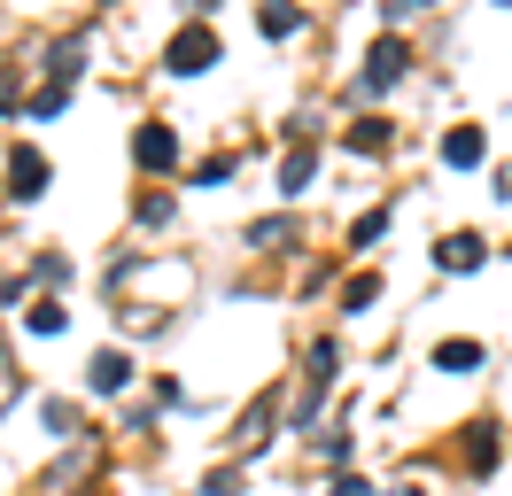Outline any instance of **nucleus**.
Here are the masks:
<instances>
[{
  "label": "nucleus",
  "mask_w": 512,
  "mask_h": 496,
  "mask_svg": "<svg viewBox=\"0 0 512 496\" xmlns=\"http://www.w3.org/2000/svg\"><path fill=\"white\" fill-rule=\"evenodd\" d=\"M210 62H218V39H210V31H179V39H171V70H179V78L210 70Z\"/></svg>",
  "instance_id": "nucleus-1"
},
{
  "label": "nucleus",
  "mask_w": 512,
  "mask_h": 496,
  "mask_svg": "<svg viewBox=\"0 0 512 496\" xmlns=\"http://www.w3.org/2000/svg\"><path fill=\"white\" fill-rule=\"evenodd\" d=\"M39 186H47V155H39V148H16V155H8V194H16V202H32Z\"/></svg>",
  "instance_id": "nucleus-2"
},
{
  "label": "nucleus",
  "mask_w": 512,
  "mask_h": 496,
  "mask_svg": "<svg viewBox=\"0 0 512 496\" xmlns=\"http://www.w3.org/2000/svg\"><path fill=\"white\" fill-rule=\"evenodd\" d=\"M396 78H404V47H396V39H381V47H373V62H365V86H396Z\"/></svg>",
  "instance_id": "nucleus-3"
},
{
  "label": "nucleus",
  "mask_w": 512,
  "mask_h": 496,
  "mask_svg": "<svg viewBox=\"0 0 512 496\" xmlns=\"http://www.w3.org/2000/svg\"><path fill=\"white\" fill-rule=\"evenodd\" d=\"M443 163H450V171H474V163H481V132H474V124H458V132L443 140Z\"/></svg>",
  "instance_id": "nucleus-4"
},
{
  "label": "nucleus",
  "mask_w": 512,
  "mask_h": 496,
  "mask_svg": "<svg viewBox=\"0 0 512 496\" xmlns=\"http://www.w3.org/2000/svg\"><path fill=\"white\" fill-rule=\"evenodd\" d=\"M132 155H140V163H148V171H163V163H171V155H179V140H171V132H163V124H148V132H140V140H132Z\"/></svg>",
  "instance_id": "nucleus-5"
},
{
  "label": "nucleus",
  "mask_w": 512,
  "mask_h": 496,
  "mask_svg": "<svg viewBox=\"0 0 512 496\" xmlns=\"http://www.w3.org/2000/svg\"><path fill=\"white\" fill-rule=\"evenodd\" d=\"M435 256H443L450 272H481V241H474V233H450V241L435 248Z\"/></svg>",
  "instance_id": "nucleus-6"
},
{
  "label": "nucleus",
  "mask_w": 512,
  "mask_h": 496,
  "mask_svg": "<svg viewBox=\"0 0 512 496\" xmlns=\"http://www.w3.org/2000/svg\"><path fill=\"white\" fill-rule=\"evenodd\" d=\"M125 380H132V357H117V349H101V357H94V388H101V396H117Z\"/></svg>",
  "instance_id": "nucleus-7"
},
{
  "label": "nucleus",
  "mask_w": 512,
  "mask_h": 496,
  "mask_svg": "<svg viewBox=\"0 0 512 496\" xmlns=\"http://www.w3.org/2000/svg\"><path fill=\"white\" fill-rule=\"evenodd\" d=\"M435 365H450V372H474V365H481V349H474V341H443V349H435Z\"/></svg>",
  "instance_id": "nucleus-8"
},
{
  "label": "nucleus",
  "mask_w": 512,
  "mask_h": 496,
  "mask_svg": "<svg viewBox=\"0 0 512 496\" xmlns=\"http://www.w3.org/2000/svg\"><path fill=\"white\" fill-rule=\"evenodd\" d=\"M295 24H303V16H295L288 0H272V8H264V31H280V39H288V31H295Z\"/></svg>",
  "instance_id": "nucleus-9"
},
{
  "label": "nucleus",
  "mask_w": 512,
  "mask_h": 496,
  "mask_svg": "<svg viewBox=\"0 0 512 496\" xmlns=\"http://www.w3.org/2000/svg\"><path fill=\"white\" fill-rule=\"evenodd\" d=\"M280 179H288V194H303V186H311V148L288 155V171H280Z\"/></svg>",
  "instance_id": "nucleus-10"
},
{
  "label": "nucleus",
  "mask_w": 512,
  "mask_h": 496,
  "mask_svg": "<svg viewBox=\"0 0 512 496\" xmlns=\"http://www.w3.org/2000/svg\"><path fill=\"white\" fill-rule=\"evenodd\" d=\"M32 334H63V303H39L32 310Z\"/></svg>",
  "instance_id": "nucleus-11"
},
{
  "label": "nucleus",
  "mask_w": 512,
  "mask_h": 496,
  "mask_svg": "<svg viewBox=\"0 0 512 496\" xmlns=\"http://www.w3.org/2000/svg\"><path fill=\"white\" fill-rule=\"evenodd\" d=\"M233 489H241L233 473H210V481H202V496H233Z\"/></svg>",
  "instance_id": "nucleus-12"
},
{
  "label": "nucleus",
  "mask_w": 512,
  "mask_h": 496,
  "mask_svg": "<svg viewBox=\"0 0 512 496\" xmlns=\"http://www.w3.org/2000/svg\"><path fill=\"white\" fill-rule=\"evenodd\" d=\"M334 496H373V489H365V481H350V473H342V481H334Z\"/></svg>",
  "instance_id": "nucleus-13"
},
{
  "label": "nucleus",
  "mask_w": 512,
  "mask_h": 496,
  "mask_svg": "<svg viewBox=\"0 0 512 496\" xmlns=\"http://www.w3.org/2000/svg\"><path fill=\"white\" fill-rule=\"evenodd\" d=\"M404 8H419V0H404Z\"/></svg>",
  "instance_id": "nucleus-14"
}]
</instances>
